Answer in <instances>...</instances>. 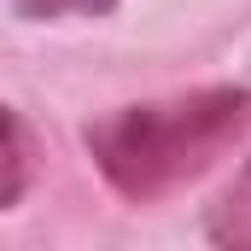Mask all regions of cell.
<instances>
[{
	"label": "cell",
	"mask_w": 251,
	"mask_h": 251,
	"mask_svg": "<svg viewBox=\"0 0 251 251\" xmlns=\"http://www.w3.org/2000/svg\"><path fill=\"white\" fill-rule=\"evenodd\" d=\"M251 128V88H199L152 105H123L88 123V152L123 199H164L204 176Z\"/></svg>",
	"instance_id": "cell-1"
},
{
	"label": "cell",
	"mask_w": 251,
	"mask_h": 251,
	"mask_svg": "<svg viewBox=\"0 0 251 251\" xmlns=\"http://www.w3.org/2000/svg\"><path fill=\"white\" fill-rule=\"evenodd\" d=\"M29 170H35L29 134H24V123H18V111H12V105H0V210L24 199Z\"/></svg>",
	"instance_id": "cell-2"
},
{
	"label": "cell",
	"mask_w": 251,
	"mask_h": 251,
	"mask_svg": "<svg viewBox=\"0 0 251 251\" xmlns=\"http://www.w3.org/2000/svg\"><path fill=\"white\" fill-rule=\"evenodd\" d=\"M204 234L216 240V246H234V251H251V164L234 176V187L216 199V210H210V222H204Z\"/></svg>",
	"instance_id": "cell-3"
},
{
	"label": "cell",
	"mask_w": 251,
	"mask_h": 251,
	"mask_svg": "<svg viewBox=\"0 0 251 251\" xmlns=\"http://www.w3.org/2000/svg\"><path fill=\"white\" fill-rule=\"evenodd\" d=\"M117 0H12L18 18H100Z\"/></svg>",
	"instance_id": "cell-4"
}]
</instances>
